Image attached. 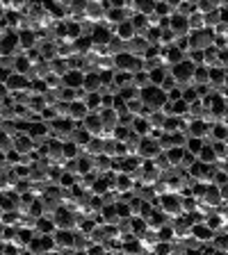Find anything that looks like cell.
<instances>
[{"label":"cell","mask_w":228,"mask_h":255,"mask_svg":"<svg viewBox=\"0 0 228 255\" xmlns=\"http://www.w3.org/2000/svg\"><path fill=\"white\" fill-rule=\"evenodd\" d=\"M139 98H142V103L149 107L151 112H160L162 107L167 105V94L160 89V87H153V85L146 87V89L142 91V96H139Z\"/></svg>","instance_id":"1"},{"label":"cell","mask_w":228,"mask_h":255,"mask_svg":"<svg viewBox=\"0 0 228 255\" xmlns=\"http://www.w3.org/2000/svg\"><path fill=\"white\" fill-rule=\"evenodd\" d=\"M194 69H197V66H194L190 59H185V62L171 66L169 73H171V78L176 80V85L181 87V89H185V87H192V75H194Z\"/></svg>","instance_id":"2"},{"label":"cell","mask_w":228,"mask_h":255,"mask_svg":"<svg viewBox=\"0 0 228 255\" xmlns=\"http://www.w3.org/2000/svg\"><path fill=\"white\" fill-rule=\"evenodd\" d=\"M160 153H165V150H162V146H160V141L155 137H144L142 141H139L137 157L142 159V162H153Z\"/></svg>","instance_id":"3"},{"label":"cell","mask_w":228,"mask_h":255,"mask_svg":"<svg viewBox=\"0 0 228 255\" xmlns=\"http://www.w3.org/2000/svg\"><path fill=\"white\" fill-rule=\"evenodd\" d=\"M215 46V32L213 30H199V32H190V50H208Z\"/></svg>","instance_id":"4"},{"label":"cell","mask_w":228,"mask_h":255,"mask_svg":"<svg viewBox=\"0 0 228 255\" xmlns=\"http://www.w3.org/2000/svg\"><path fill=\"white\" fill-rule=\"evenodd\" d=\"M89 37H91V41H94V46H107V43L114 39V30H112L110 25H105V23H98V25H94Z\"/></svg>","instance_id":"5"},{"label":"cell","mask_w":228,"mask_h":255,"mask_svg":"<svg viewBox=\"0 0 228 255\" xmlns=\"http://www.w3.org/2000/svg\"><path fill=\"white\" fill-rule=\"evenodd\" d=\"M53 242H55V251H71L73 249V233L71 230H55Z\"/></svg>","instance_id":"6"},{"label":"cell","mask_w":228,"mask_h":255,"mask_svg":"<svg viewBox=\"0 0 228 255\" xmlns=\"http://www.w3.org/2000/svg\"><path fill=\"white\" fill-rule=\"evenodd\" d=\"M34 148H37V143L32 137H27V134H16L14 137V150L18 155H30L34 153Z\"/></svg>","instance_id":"7"},{"label":"cell","mask_w":228,"mask_h":255,"mask_svg":"<svg viewBox=\"0 0 228 255\" xmlns=\"http://www.w3.org/2000/svg\"><path fill=\"white\" fill-rule=\"evenodd\" d=\"M62 85L66 87V89H82V85H85V73L80 69L75 71H66L62 78Z\"/></svg>","instance_id":"8"},{"label":"cell","mask_w":228,"mask_h":255,"mask_svg":"<svg viewBox=\"0 0 228 255\" xmlns=\"http://www.w3.org/2000/svg\"><path fill=\"white\" fill-rule=\"evenodd\" d=\"M210 134V126L203 123L201 119H194V121L187 123V137H194V139H206Z\"/></svg>","instance_id":"9"},{"label":"cell","mask_w":228,"mask_h":255,"mask_svg":"<svg viewBox=\"0 0 228 255\" xmlns=\"http://www.w3.org/2000/svg\"><path fill=\"white\" fill-rule=\"evenodd\" d=\"M82 128H85L87 132L91 134V137H101L103 134V121H101V114H91L82 121Z\"/></svg>","instance_id":"10"},{"label":"cell","mask_w":228,"mask_h":255,"mask_svg":"<svg viewBox=\"0 0 228 255\" xmlns=\"http://www.w3.org/2000/svg\"><path fill=\"white\" fill-rule=\"evenodd\" d=\"M215 230L213 228H208L206 223H197V226H192V237H197L201 244H213V239H215Z\"/></svg>","instance_id":"11"},{"label":"cell","mask_w":228,"mask_h":255,"mask_svg":"<svg viewBox=\"0 0 228 255\" xmlns=\"http://www.w3.org/2000/svg\"><path fill=\"white\" fill-rule=\"evenodd\" d=\"M82 155H87V157H98V155H103V139L101 137H91L89 143H87L85 148H82Z\"/></svg>","instance_id":"12"},{"label":"cell","mask_w":228,"mask_h":255,"mask_svg":"<svg viewBox=\"0 0 228 255\" xmlns=\"http://www.w3.org/2000/svg\"><path fill=\"white\" fill-rule=\"evenodd\" d=\"M210 85V71L206 66H197L192 75V87H208Z\"/></svg>","instance_id":"13"},{"label":"cell","mask_w":228,"mask_h":255,"mask_svg":"<svg viewBox=\"0 0 228 255\" xmlns=\"http://www.w3.org/2000/svg\"><path fill=\"white\" fill-rule=\"evenodd\" d=\"M82 89H85L87 94H101L103 85H101V78H98V71L85 75V85H82Z\"/></svg>","instance_id":"14"},{"label":"cell","mask_w":228,"mask_h":255,"mask_svg":"<svg viewBox=\"0 0 228 255\" xmlns=\"http://www.w3.org/2000/svg\"><path fill=\"white\" fill-rule=\"evenodd\" d=\"M130 130H133L135 134H137V137H151V126H149V121H146V119L144 117H137L133 121V128H130Z\"/></svg>","instance_id":"15"},{"label":"cell","mask_w":228,"mask_h":255,"mask_svg":"<svg viewBox=\"0 0 228 255\" xmlns=\"http://www.w3.org/2000/svg\"><path fill=\"white\" fill-rule=\"evenodd\" d=\"M62 153H64V159L71 162V159H78L80 155H82V148L73 141H66V143H62Z\"/></svg>","instance_id":"16"},{"label":"cell","mask_w":228,"mask_h":255,"mask_svg":"<svg viewBox=\"0 0 228 255\" xmlns=\"http://www.w3.org/2000/svg\"><path fill=\"white\" fill-rule=\"evenodd\" d=\"M34 233L39 235H53L55 233V223L50 217H39L37 219V228H34Z\"/></svg>","instance_id":"17"},{"label":"cell","mask_w":228,"mask_h":255,"mask_svg":"<svg viewBox=\"0 0 228 255\" xmlns=\"http://www.w3.org/2000/svg\"><path fill=\"white\" fill-rule=\"evenodd\" d=\"M199 162H203V164H217V155H215V150H213L210 143H206L203 150L199 153Z\"/></svg>","instance_id":"18"},{"label":"cell","mask_w":228,"mask_h":255,"mask_svg":"<svg viewBox=\"0 0 228 255\" xmlns=\"http://www.w3.org/2000/svg\"><path fill=\"white\" fill-rule=\"evenodd\" d=\"M133 87L139 91H144L146 87H151V80H149V73L146 71H139V73L133 75Z\"/></svg>","instance_id":"19"},{"label":"cell","mask_w":228,"mask_h":255,"mask_svg":"<svg viewBox=\"0 0 228 255\" xmlns=\"http://www.w3.org/2000/svg\"><path fill=\"white\" fill-rule=\"evenodd\" d=\"M167 75H169V71H167V69H162V66H160V69H153V71H151V73H149L151 85H153V87H160V85H162V82H165V78H167Z\"/></svg>","instance_id":"20"},{"label":"cell","mask_w":228,"mask_h":255,"mask_svg":"<svg viewBox=\"0 0 228 255\" xmlns=\"http://www.w3.org/2000/svg\"><path fill=\"white\" fill-rule=\"evenodd\" d=\"M203 23H206V30H215L217 25H222V16H219V9L210 11V14L203 16Z\"/></svg>","instance_id":"21"},{"label":"cell","mask_w":228,"mask_h":255,"mask_svg":"<svg viewBox=\"0 0 228 255\" xmlns=\"http://www.w3.org/2000/svg\"><path fill=\"white\" fill-rule=\"evenodd\" d=\"M165 153H167V159H169L171 166H181V159H183V155H185V148H169V150H165Z\"/></svg>","instance_id":"22"},{"label":"cell","mask_w":228,"mask_h":255,"mask_svg":"<svg viewBox=\"0 0 228 255\" xmlns=\"http://www.w3.org/2000/svg\"><path fill=\"white\" fill-rule=\"evenodd\" d=\"M14 148V137L11 134H7L5 130H0V153H9V150Z\"/></svg>","instance_id":"23"},{"label":"cell","mask_w":228,"mask_h":255,"mask_svg":"<svg viewBox=\"0 0 228 255\" xmlns=\"http://www.w3.org/2000/svg\"><path fill=\"white\" fill-rule=\"evenodd\" d=\"M203 146H206V143H203V139H194V137H190V139H187L185 150H187V153H192V155H197V157H199V153L203 150Z\"/></svg>","instance_id":"24"},{"label":"cell","mask_w":228,"mask_h":255,"mask_svg":"<svg viewBox=\"0 0 228 255\" xmlns=\"http://www.w3.org/2000/svg\"><path fill=\"white\" fill-rule=\"evenodd\" d=\"M137 14H142V16L155 14V2L153 0H139L137 2Z\"/></svg>","instance_id":"25"},{"label":"cell","mask_w":228,"mask_h":255,"mask_svg":"<svg viewBox=\"0 0 228 255\" xmlns=\"http://www.w3.org/2000/svg\"><path fill=\"white\" fill-rule=\"evenodd\" d=\"M75 182H78V175L69 173V171H64L62 178H59V187H62V189H73Z\"/></svg>","instance_id":"26"},{"label":"cell","mask_w":228,"mask_h":255,"mask_svg":"<svg viewBox=\"0 0 228 255\" xmlns=\"http://www.w3.org/2000/svg\"><path fill=\"white\" fill-rule=\"evenodd\" d=\"M183 101H185L187 105H194L197 101H201V98H199L197 87H185V89H183Z\"/></svg>","instance_id":"27"},{"label":"cell","mask_w":228,"mask_h":255,"mask_svg":"<svg viewBox=\"0 0 228 255\" xmlns=\"http://www.w3.org/2000/svg\"><path fill=\"white\" fill-rule=\"evenodd\" d=\"M187 23H190V32H199V30H203L206 27V23H203V16L199 14H192L190 18H187Z\"/></svg>","instance_id":"28"},{"label":"cell","mask_w":228,"mask_h":255,"mask_svg":"<svg viewBox=\"0 0 228 255\" xmlns=\"http://www.w3.org/2000/svg\"><path fill=\"white\" fill-rule=\"evenodd\" d=\"M158 237H160V242H176L171 226H165V228H160V230H158Z\"/></svg>","instance_id":"29"},{"label":"cell","mask_w":228,"mask_h":255,"mask_svg":"<svg viewBox=\"0 0 228 255\" xmlns=\"http://www.w3.org/2000/svg\"><path fill=\"white\" fill-rule=\"evenodd\" d=\"M153 212H155V207L151 205V203H142V210H139L137 217H139V219H144V221H149L151 214H153Z\"/></svg>","instance_id":"30"},{"label":"cell","mask_w":228,"mask_h":255,"mask_svg":"<svg viewBox=\"0 0 228 255\" xmlns=\"http://www.w3.org/2000/svg\"><path fill=\"white\" fill-rule=\"evenodd\" d=\"M117 214H119V219H130L133 214H130V205L128 203H117Z\"/></svg>","instance_id":"31"},{"label":"cell","mask_w":228,"mask_h":255,"mask_svg":"<svg viewBox=\"0 0 228 255\" xmlns=\"http://www.w3.org/2000/svg\"><path fill=\"white\" fill-rule=\"evenodd\" d=\"M183 98V89L181 87H174L171 91H167V101L169 103H176V101H181Z\"/></svg>","instance_id":"32"},{"label":"cell","mask_w":228,"mask_h":255,"mask_svg":"<svg viewBox=\"0 0 228 255\" xmlns=\"http://www.w3.org/2000/svg\"><path fill=\"white\" fill-rule=\"evenodd\" d=\"M174 87H178V85H176V80L171 78V73H169V75H167V78H165V82L160 85V89H162V91H165V94H167V91H171V89H174Z\"/></svg>","instance_id":"33"},{"label":"cell","mask_w":228,"mask_h":255,"mask_svg":"<svg viewBox=\"0 0 228 255\" xmlns=\"http://www.w3.org/2000/svg\"><path fill=\"white\" fill-rule=\"evenodd\" d=\"M87 255H107V249L101 244H91L89 251H87Z\"/></svg>","instance_id":"34"},{"label":"cell","mask_w":228,"mask_h":255,"mask_svg":"<svg viewBox=\"0 0 228 255\" xmlns=\"http://www.w3.org/2000/svg\"><path fill=\"white\" fill-rule=\"evenodd\" d=\"M219 69L228 71V48H224V50H219Z\"/></svg>","instance_id":"35"},{"label":"cell","mask_w":228,"mask_h":255,"mask_svg":"<svg viewBox=\"0 0 228 255\" xmlns=\"http://www.w3.org/2000/svg\"><path fill=\"white\" fill-rule=\"evenodd\" d=\"M215 255H228V253H224V251H215Z\"/></svg>","instance_id":"36"},{"label":"cell","mask_w":228,"mask_h":255,"mask_svg":"<svg viewBox=\"0 0 228 255\" xmlns=\"http://www.w3.org/2000/svg\"><path fill=\"white\" fill-rule=\"evenodd\" d=\"M226 159H228V143H226Z\"/></svg>","instance_id":"37"},{"label":"cell","mask_w":228,"mask_h":255,"mask_svg":"<svg viewBox=\"0 0 228 255\" xmlns=\"http://www.w3.org/2000/svg\"><path fill=\"white\" fill-rule=\"evenodd\" d=\"M226 48H228V46H226Z\"/></svg>","instance_id":"38"}]
</instances>
